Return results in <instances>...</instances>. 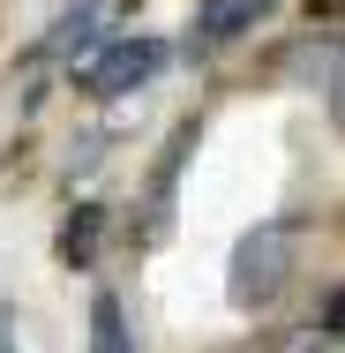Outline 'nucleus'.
<instances>
[{
	"instance_id": "1",
	"label": "nucleus",
	"mask_w": 345,
	"mask_h": 353,
	"mask_svg": "<svg viewBox=\"0 0 345 353\" xmlns=\"http://www.w3.org/2000/svg\"><path fill=\"white\" fill-rule=\"evenodd\" d=\"M165 68V46L158 38H113V46H90L83 53V90L90 98H128V90H143L150 75Z\"/></svg>"
},
{
	"instance_id": "2",
	"label": "nucleus",
	"mask_w": 345,
	"mask_h": 353,
	"mask_svg": "<svg viewBox=\"0 0 345 353\" xmlns=\"http://www.w3.org/2000/svg\"><path fill=\"white\" fill-rule=\"evenodd\" d=\"M285 271H293V233H285V225H255V233L233 248V301H240V308H271Z\"/></svg>"
},
{
	"instance_id": "3",
	"label": "nucleus",
	"mask_w": 345,
	"mask_h": 353,
	"mask_svg": "<svg viewBox=\"0 0 345 353\" xmlns=\"http://www.w3.org/2000/svg\"><path fill=\"white\" fill-rule=\"evenodd\" d=\"M105 23H113V0H83V8H68L61 23H53V38L38 46L45 61H75V53H90L98 38H105Z\"/></svg>"
},
{
	"instance_id": "4",
	"label": "nucleus",
	"mask_w": 345,
	"mask_h": 353,
	"mask_svg": "<svg viewBox=\"0 0 345 353\" xmlns=\"http://www.w3.org/2000/svg\"><path fill=\"white\" fill-rule=\"evenodd\" d=\"M263 15H271V0H196V30H203L210 46H225V38L255 30Z\"/></svg>"
},
{
	"instance_id": "5",
	"label": "nucleus",
	"mask_w": 345,
	"mask_h": 353,
	"mask_svg": "<svg viewBox=\"0 0 345 353\" xmlns=\"http://www.w3.org/2000/svg\"><path fill=\"white\" fill-rule=\"evenodd\" d=\"M98 233H105V211L98 203L68 211V225H61V263H90L98 256Z\"/></svg>"
},
{
	"instance_id": "6",
	"label": "nucleus",
	"mask_w": 345,
	"mask_h": 353,
	"mask_svg": "<svg viewBox=\"0 0 345 353\" xmlns=\"http://www.w3.org/2000/svg\"><path fill=\"white\" fill-rule=\"evenodd\" d=\"M90 353H136V346H128V323H121V301H113V293H98V301H90Z\"/></svg>"
},
{
	"instance_id": "7",
	"label": "nucleus",
	"mask_w": 345,
	"mask_h": 353,
	"mask_svg": "<svg viewBox=\"0 0 345 353\" xmlns=\"http://www.w3.org/2000/svg\"><path fill=\"white\" fill-rule=\"evenodd\" d=\"M0 353H8V346H0Z\"/></svg>"
}]
</instances>
